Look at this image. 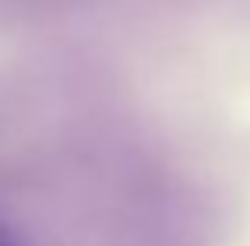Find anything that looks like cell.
<instances>
[{
  "label": "cell",
  "mask_w": 250,
  "mask_h": 246,
  "mask_svg": "<svg viewBox=\"0 0 250 246\" xmlns=\"http://www.w3.org/2000/svg\"><path fill=\"white\" fill-rule=\"evenodd\" d=\"M0 246H24V243H21V236L10 229V223H7L3 216H0Z\"/></svg>",
  "instance_id": "obj_1"
}]
</instances>
